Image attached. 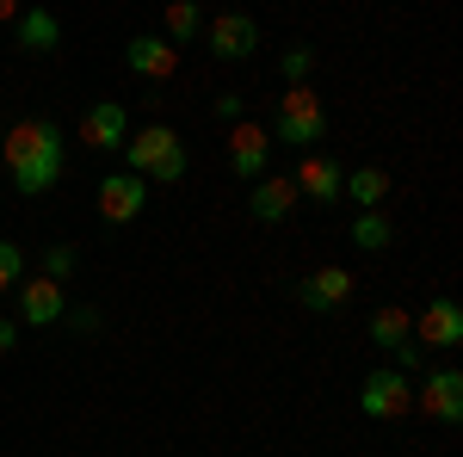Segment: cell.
<instances>
[{
  "mask_svg": "<svg viewBox=\"0 0 463 457\" xmlns=\"http://www.w3.org/2000/svg\"><path fill=\"white\" fill-rule=\"evenodd\" d=\"M204 43H211L216 62H248L253 50H260V19L253 13H216L211 25H204Z\"/></svg>",
  "mask_w": 463,
  "mask_h": 457,
  "instance_id": "5",
  "label": "cell"
},
{
  "mask_svg": "<svg viewBox=\"0 0 463 457\" xmlns=\"http://www.w3.org/2000/svg\"><path fill=\"white\" fill-rule=\"evenodd\" d=\"M216 118H222V124H235V118H241V111H248V106H241V93H216Z\"/></svg>",
  "mask_w": 463,
  "mask_h": 457,
  "instance_id": "25",
  "label": "cell"
},
{
  "mask_svg": "<svg viewBox=\"0 0 463 457\" xmlns=\"http://www.w3.org/2000/svg\"><path fill=\"white\" fill-rule=\"evenodd\" d=\"M19 279H25V253L13 242H0V290H13Z\"/></svg>",
  "mask_w": 463,
  "mask_h": 457,
  "instance_id": "23",
  "label": "cell"
},
{
  "mask_svg": "<svg viewBox=\"0 0 463 457\" xmlns=\"http://www.w3.org/2000/svg\"><path fill=\"white\" fill-rule=\"evenodd\" d=\"M395 242V223L383 211H358L353 223V247H364V253H383V247Z\"/></svg>",
  "mask_w": 463,
  "mask_h": 457,
  "instance_id": "20",
  "label": "cell"
},
{
  "mask_svg": "<svg viewBox=\"0 0 463 457\" xmlns=\"http://www.w3.org/2000/svg\"><path fill=\"white\" fill-rule=\"evenodd\" d=\"M19 19V0H0V25H13Z\"/></svg>",
  "mask_w": 463,
  "mask_h": 457,
  "instance_id": "27",
  "label": "cell"
},
{
  "mask_svg": "<svg viewBox=\"0 0 463 457\" xmlns=\"http://www.w3.org/2000/svg\"><path fill=\"white\" fill-rule=\"evenodd\" d=\"M13 37H19V50L50 56V50L62 43V25H56V13H50V6H32V13H19V19H13Z\"/></svg>",
  "mask_w": 463,
  "mask_h": 457,
  "instance_id": "16",
  "label": "cell"
},
{
  "mask_svg": "<svg viewBox=\"0 0 463 457\" xmlns=\"http://www.w3.org/2000/svg\"><path fill=\"white\" fill-rule=\"evenodd\" d=\"M358 408H364V421H402V414H414V377H402L395 365H377L364 389H358Z\"/></svg>",
  "mask_w": 463,
  "mask_h": 457,
  "instance_id": "4",
  "label": "cell"
},
{
  "mask_svg": "<svg viewBox=\"0 0 463 457\" xmlns=\"http://www.w3.org/2000/svg\"><path fill=\"white\" fill-rule=\"evenodd\" d=\"M309 69H316V50H285V81H309Z\"/></svg>",
  "mask_w": 463,
  "mask_h": 457,
  "instance_id": "24",
  "label": "cell"
},
{
  "mask_svg": "<svg viewBox=\"0 0 463 457\" xmlns=\"http://www.w3.org/2000/svg\"><path fill=\"white\" fill-rule=\"evenodd\" d=\"M124 62H130V74H143V81H174L179 74V43H167L161 32H143L124 43Z\"/></svg>",
  "mask_w": 463,
  "mask_h": 457,
  "instance_id": "9",
  "label": "cell"
},
{
  "mask_svg": "<svg viewBox=\"0 0 463 457\" xmlns=\"http://www.w3.org/2000/svg\"><path fill=\"white\" fill-rule=\"evenodd\" d=\"M266 161H272V130L235 118V124H229V167H235V179H248V186L266 179Z\"/></svg>",
  "mask_w": 463,
  "mask_h": 457,
  "instance_id": "7",
  "label": "cell"
},
{
  "mask_svg": "<svg viewBox=\"0 0 463 457\" xmlns=\"http://www.w3.org/2000/svg\"><path fill=\"white\" fill-rule=\"evenodd\" d=\"M62 284L56 279H25L19 284V316L32 321V328H50V321H62Z\"/></svg>",
  "mask_w": 463,
  "mask_h": 457,
  "instance_id": "14",
  "label": "cell"
},
{
  "mask_svg": "<svg viewBox=\"0 0 463 457\" xmlns=\"http://www.w3.org/2000/svg\"><path fill=\"white\" fill-rule=\"evenodd\" d=\"M340 198H353L358 211H383V198H390V174H383V167H358V174H346Z\"/></svg>",
  "mask_w": 463,
  "mask_h": 457,
  "instance_id": "17",
  "label": "cell"
},
{
  "mask_svg": "<svg viewBox=\"0 0 463 457\" xmlns=\"http://www.w3.org/2000/svg\"><path fill=\"white\" fill-rule=\"evenodd\" d=\"M248 211L260 216V223H285V216L297 211V186H290V179H253Z\"/></svg>",
  "mask_w": 463,
  "mask_h": 457,
  "instance_id": "15",
  "label": "cell"
},
{
  "mask_svg": "<svg viewBox=\"0 0 463 457\" xmlns=\"http://www.w3.org/2000/svg\"><path fill=\"white\" fill-rule=\"evenodd\" d=\"M0 155H6V174H13V186H19L25 198H43V192L62 179V161H69L62 130H56L50 118H25V124H13L6 142H0Z\"/></svg>",
  "mask_w": 463,
  "mask_h": 457,
  "instance_id": "1",
  "label": "cell"
},
{
  "mask_svg": "<svg viewBox=\"0 0 463 457\" xmlns=\"http://www.w3.org/2000/svg\"><path fill=\"white\" fill-rule=\"evenodd\" d=\"M297 198H316V205H334L340 198V186H346V167L334 161V155H303V167H297Z\"/></svg>",
  "mask_w": 463,
  "mask_h": 457,
  "instance_id": "13",
  "label": "cell"
},
{
  "mask_svg": "<svg viewBox=\"0 0 463 457\" xmlns=\"http://www.w3.org/2000/svg\"><path fill=\"white\" fill-rule=\"evenodd\" d=\"M161 37H167V43H192V37H204V6H198V0H167V13H161Z\"/></svg>",
  "mask_w": 463,
  "mask_h": 457,
  "instance_id": "18",
  "label": "cell"
},
{
  "mask_svg": "<svg viewBox=\"0 0 463 457\" xmlns=\"http://www.w3.org/2000/svg\"><path fill=\"white\" fill-rule=\"evenodd\" d=\"M353 290H358V279L346 272V266H321V272H309V279L297 284V303L321 316V309H340V303H346Z\"/></svg>",
  "mask_w": 463,
  "mask_h": 457,
  "instance_id": "12",
  "label": "cell"
},
{
  "mask_svg": "<svg viewBox=\"0 0 463 457\" xmlns=\"http://www.w3.org/2000/svg\"><path fill=\"white\" fill-rule=\"evenodd\" d=\"M390 352H395V371H402V377H420V365H427V347H420L414 334H408L402 347H390Z\"/></svg>",
  "mask_w": 463,
  "mask_h": 457,
  "instance_id": "22",
  "label": "cell"
},
{
  "mask_svg": "<svg viewBox=\"0 0 463 457\" xmlns=\"http://www.w3.org/2000/svg\"><path fill=\"white\" fill-rule=\"evenodd\" d=\"M414 408L439 426H458L463 421V371L445 365V371H427V384L414 389Z\"/></svg>",
  "mask_w": 463,
  "mask_h": 457,
  "instance_id": "6",
  "label": "cell"
},
{
  "mask_svg": "<svg viewBox=\"0 0 463 457\" xmlns=\"http://www.w3.org/2000/svg\"><path fill=\"white\" fill-rule=\"evenodd\" d=\"M420 347H458L463 340V303L458 297H432L427 309L414 316V328H408Z\"/></svg>",
  "mask_w": 463,
  "mask_h": 457,
  "instance_id": "10",
  "label": "cell"
},
{
  "mask_svg": "<svg viewBox=\"0 0 463 457\" xmlns=\"http://www.w3.org/2000/svg\"><path fill=\"white\" fill-rule=\"evenodd\" d=\"M321 130H327V106L316 100V87H309V81H290L285 100H279V124H272V137H279V142H297V148H309Z\"/></svg>",
  "mask_w": 463,
  "mask_h": 457,
  "instance_id": "3",
  "label": "cell"
},
{
  "mask_svg": "<svg viewBox=\"0 0 463 457\" xmlns=\"http://www.w3.org/2000/svg\"><path fill=\"white\" fill-rule=\"evenodd\" d=\"M124 137H130V111L118 106V100H99V106H87V118H80V142H87V148H99V155H118V148H124Z\"/></svg>",
  "mask_w": 463,
  "mask_h": 457,
  "instance_id": "11",
  "label": "cell"
},
{
  "mask_svg": "<svg viewBox=\"0 0 463 457\" xmlns=\"http://www.w3.org/2000/svg\"><path fill=\"white\" fill-rule=\"evenodd\" d=\"M124 155H130V174H143L148 186H179L185 179V142H179L174 124H143L124 137Z\"/></svg>",
  "mask_w": 463,
  "mask_h": 457,
  "instance_id": "2",
  "label": "cell"
},
{
  "mask_svg": "<svg viewBox=\"0 0 463 457\" xmlns=\"http://www.w3.org/2000/svg\"><path fill=\"white\" fill-rule=\"evenodd\" d=\"M408 328H414V316H408V309H395V303H383V309H377V316H371V347H402V340H408Z\"/></svg>",
  "mask_w": 463,
  "mask_h": 457,
  "instance_id": "19",
  "label": "cell"
},
{
  "mask_svg": "<svg viewBox=\"0 0 463 457\" xmlns=\"http://www.w3.org/2000/svg\"><path fill=\"white\" fill-rule=\"evenodd\" d=\"M74 266H80V253H74L69 242H56V247H50V253H43V279H56V284L69 279Z\"/></svg>",
  "mask_w": 463,
  "mask_h": 457,
  "instance_id": "21",
  "label": "cell"
},
{
  "mask_svg": "<svg viewBox=\"0 0 463 457\" xmlns=\"http://www.w3.org/2000/svg\"><path fill=\"white\" fill-rule=\"evenodd\" d=\"M13 347H19V328H13V321H0V358H6Z\"/></svg>",
  "mask_w": 463,
  "mask_h": 457,
  "instance_id": "26",
  "label": "cell"
},
{
  "mask_svg": "<svg viewBox=\"0 0 463 457\" xmlns=\"http://www.w3.org/2000/svg\"><path fill=\"white\" fill-rule=\"evenodd\" d=\"M148 211V179L143 174H106L99 179V216L106 223H137Z\"/></svg>",
  "mask_w": 463,
  "mask_h": 457,
  "instance_id": "8",
  "label": "cell"
}]
</instances>
